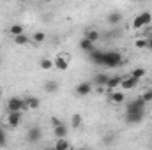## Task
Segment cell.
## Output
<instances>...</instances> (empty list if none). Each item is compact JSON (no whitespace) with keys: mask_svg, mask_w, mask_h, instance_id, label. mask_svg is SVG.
Instances as JSON below:
<instances>
[{"mask_svg":"<svg viewBox=\"0 0 152 150\" xmlns=\"http://www.w3.org/2000/svg\"><path fill=\"white\" fill-rule=\"evenodd\" d=\"M122 79H124L122 76H110V81H108L106 88H110L112 92H113V90H117V88L122 85Z\"/></svg>","mask_w":152,"mask_h":150,"instance_id":"obj_14","label":"cell"},{"mask_svg":"<svg viewBox=\"0 0 152 150\" xmlns=\"http://www.w3.org/2000/svg\"><path fill=\"white\" fill-rule=\"evenodd\" d=\"M152 25V12L149 11H143L140 14L134 16L133 20V28H149Z\"/></svg>","mask_w":152,"mask_h":150,"instance_id":"obj_2","label":"cell"},{"mask_svg":"<svg viewBox=\"0 0 152 150\" xmlns=\"http://www.w3.org/2000/svg\"><path fill=\"white\" fill-rule=\"evenodd\" d=\"M7 145V134H5V129L0 127V149Z\"/></svg>","mask_w":152,"mask_h":150,"instance_id":"obj_30","label":"cell"},{"mask_svg":"<svg viewBox=\"0 0 152 150\" xmlns=\"http://www.w3.org/2000/svg\"><path fill=\"white\" fill-rule=\"evenodd\" d=\"M39 67H41L42 71H51V69H55V67H53V60H51V58H41Z\"/></svg>","mask_w":152,"mask_h":150,"instance_id":"obj_19","label":"cell"},{"mask_svg":"<svg viewBox=\"0 0 152 150\" xmlns=\"http://www.w3.org/2000/svg\"><path fill=\"white\" fill-rule=\"evenodd\" d=\"M53 124H55V129H53V133H55V138L57 140H62V138H67V127L62 124V122H58L57 118H53Z\"/></svg>","mask_w":152,"mask_h":150,"instance_id":"obj_8","label":"cell"},{"mask_svg":"<svg viewBox=\"0 0 152 150\" xmlns=\"http://www.w3.org/2000/svg\"><path fill=\"white\" fill-rule=\"evenodd\" d=\"M99 37H101V34H99L96 28H90V30H87V32H85V39H87V41H90L92 44H94V42H97Z\"/></svg>","mask_w":152,"mask_h":150,"instance_id":"obj_18","label":"cell"},{"mask_svg":"<svg viewBox=\"0 0 152 150\" xmlns=\"http://www.w3.org/2000/svg\"><path fill=\"white\" fill-rule=\"evenodd\" d=\"M145 74H147V71H145L143 67H136V69H133V73H131V78H134V79H138V81H140V79H142V78H143Z\"/></svg>","mask_w":152,"mask_h":150,"instance_id":"obj_24","label":"cell"},{"mask_svg":"<svg viewBox=\"0 0 152 150\" xmlns=\"http://www.w3.org/2000/svg\"><path fill=\"white\" fill-rule=\"evenodd\" d=\"M88 58H90L94 64L101 66V62H103V51H101V50H92V51L88 53Z\"/></svg>","mask_w":152,"mask_h":150,"instance_id":"obj_16","label":"cell"},{"mask_svg":"<svg viewBox=\"0 0 152 150\" xmlns=\"http://www.w3.org/2000/svg\"><path fill=\"white\" fill-rule=\"evenodd\" d=\"M120 64H122V55L118 51H103V62H101V66L113 69V67H118Z\"/></svg>","mask_w":152,"mask_h":150,"instance_id":"obj_1","label":"cell"},{"mask_svg":"<svg viewBox=\"0 0 152 150\" xmlns=\"http://www.w3.org/2000/svg\"><path fill=\"white\" fill-rule=\"evenodd\" d=\"M23 110H27V103H25V99L23 97H11L9 101H7V111L9 113H14V111H23Z\"/></svg>","mask_w":152,"mask_h":150,"instance_id":"obj_3","label":"cell"},{"mask_svg":"<svg viewBox=\"0 0 152 150\" xmlns=\"http://www.w3.org/2000/svg\"><path fill=\"white\" fill-rule=\"evenodd\" d=\"M78 150H90V149H87V147H83V149H78Z\"/></svg>","mask_w":152,"mask_h":150,"instance_id":"obj_34","label":"cell"},{"mask_svg":"<svg viewBox=\"0 0 152 150\" xmlns=\"http://www.w3.org/2000/svg\"><path fill=\"white\" fill-rule=\"evenodd\" d=\"M53 149L55 150H73V145H71V141L67 138H62V140H57L55 141Z\"/></svg>","mask_w":152,"mask_h":150,"instance_id":"obj_13","label":"cell"},{"mask_svg":"<svg viewBox=\"0 0 152 150\" xmlns=\"http://www.w3.org/2000/svg\"><path fill=\"white\" fill-rule=\"evenodd\" d=\"M110 103H113V104H122L124 101H126V94L122 92V90H113V92H110Z\"/></svg>","mask_w":152,"mask_h":150,"instance_id":"obj_11","label":"cell"},{"mask_svg":"<svg viewBox=\"0 0 152 150\" xmlns=\"http://www.w3.org/2000/svg\"><path fill=\"white\" fill-rule=\"evenodd\" d=\"M69 60H71V57L67 53H58L53 58V67L57 71H67L69 69Z\"/></svg>","mask_w":152,"mask_h":150,"instance_id":"obj_4","label":"cell"},{"mask_svg":"<svg viewBox=\"0 0 152 150\" xmlns=\"http://www.w3.org/2000/svg\"><path fill=\"white\" fill-rule=\"evenodd\" d=\"M108 81H110V76L106 74V73H97V74L94 76V79H92V85L103 88V87L108 85Z\"/></svg>","mask_w":152,"mask_h":150,"instance_id":"obj_10","label":"cell"},{"mask_svg":"<svg viewBox=\"0 0 152 150\" xmlns=\"http://www.w3.org/2000/svg\"><path fill=\"white\" fill-rule=\"evenodd\" d=\"M115 138H117V134H115V133H110V134H106V136L103 138V141H104V145H113Z\"/></svg>","mask_w":152,"mask_h":150,"instance_id":"obj_29","label":"cell"},{"mask_svg":"<svg viewBox=\"0 0 152 150\" xmlns=\"http://www.w3.org/2000/svg\"><path fill=\"white\" fill-rule=\"evenodd\" d=\"M127 108H131V110H145V108H147V103H145L142 97H138V99H133V101L127 104Z\"/></svg>","mask_w":152,"mask_h":150,"instance_id":"obj_15","label":"cell"},{"mask_svg":"<svg viewBox=\"0 0 152 150\" xmlns=\"http://www.w3.org/2000/svg\"><path fill=\"white\" fill-rule=\"evenodd\" d=\"M41 140H42V129L39 125H32L27 131V141L28 143H39Z\"/></svg>","mask_w":152,"mask_h":150,"instance_id":"obj_6","label":"cell"},{"mask_svg":"<svg viewBox=\"0 0 152 150\" xmlns=\"http://www.w3.org/2000/svg\"><path fill=\"white\" fill-rule=\"evenodd\" d=\"M122 21V14L120 12H110L108 14V23L110 25H118Z\"/></svg>","mask_w":152,"mask_h":150,"instance_id":"obj_21","label":"cell"},{"mask_svg":"<svg viewBox=\"0 0 152 150\" xmlns=\"http://www.w3.org/2000/svg\"><path fill=\"white\" fill-rule=\"evenodd\" d=\"M80 48H81L83 51H87V53H90L92 50H96V48H94V44H92L90 41H87L85 37H83L81 41H80Z\"/></svg>","mask_w":152,"mask_h":150,"instance_id":"obj_22","label":"cell"},{"mask_svg":"<svg viewBox=\"0 0 152 150\" xmlns=\"http://www.w3.org/2000/svg\"><path fill=\"white\" fill-rule=\"evenodd\" d=\"M9 32H11L14 37H18V36H23V34H25V28H23L21 25H18V23H16V25H12V27L9 28Z\"/></svg>","mask_w":152,"mask_h":150,"instance_id":"obj_23","label":"cell"},{"mask_svg":"<svg viewBox=\"0 0 152 150\" xmlns=\"http://www.w3.org/2000/svg\"><path fill=\"white\" fill-rule=\"evenodd\" d=\"M44 90H46L48 94H53V92H57V90H58V83H57L55 79H50V81H46V83H44Z\"/></svg>","mask_w":152,"mask_h":150,"instance_id":"obj_20","label":"cell"},{"mask_svg":"<svg viewBox=\"0 0 152 150\" xmlns=\"http://www.w3.org/2000/svg\"><path fill=\"white\" fill-rule=\"evenodd\" d=\"M44 39H46V34H44V32H36L34 37H32V41H34L36 44H41V42H44Z\"/></svg>","mask_w":152,"mask_h":150,"instance_id":"obj_28","label":"cell"},{"mask_svg":"<svg viewBox=\"0 0 152 150\" xmlns=\"http://www.w3.org/2000/svg\"><path fill=\"white\" fill-rule=\"evenodd\" d=\"M138 85V79H134V78H124L122 79V85H120V88H122V92H126V90H133L134 87Z\"/></svg>","mask_w":152,"mask_h":150,"instance_id":"obj_12","label":"cell"},{"mask_svg":"<svg viewBox=\"0 0 152 150\" xmlns=\"http://www.w3.org/2000/svg\"><path fill=\"white\" fill-rule=\"evenodd\" d=\"M71 127H75V129L81 127V115H80V113H75V115L71 117Z\"/></svg>","mask_w":152,"mask_h":150,"instance_id":"obj_25","label":"cell"},{"mask_svg":"<svg viewBox=\"0 0 152 150\" xmlns=\"http://www.w3.org/2000/svg\"><path fill=\"white\" fill-rule=\"evenodd\" d=\"M92 92V83L90 81H81L80 85H76V95L80 97H85Z\"/></svg>","mask_w":152,"mask_h":150,"instance_id":"obj_9","label":"cell"},{"mask_svg":"<svg viewBox=\"0 0 152 150\" xmlns=\"http://www.w3.org/2000/svg\"><path fill=\"white\" fill-rule=\"evenodd\" d=\"M147 50H151V51H152V37L147 39Z\"/></svg>","mask_w":152,"mask_h":150,"instance_id":"obj_32","label":"cell"},{"mask_svg":"<svg viewBox=\"0 0 152 150\" xmlns=\"http://www.w3.org/2000/svg\"><path fill=\"white\" fill-rule=\"evenodd\" d=\"M25 103H27V110H37L39 106H41V101H39V97H34V95H30V97H25Z\"/></svg>","mask_w":152,"mask_h":150,"instance_id":"obj_17","label":"cell"},{"mask_svg":"<svg viewBox=\"0 0 152 150\" xmlns=\"http://www.w3.org/2000/svg\"><path fill=\"white\" fill-rule=\"evenodd\" d=\"M14 42H16V44H20V46H25V44H28V42H30V39L23 34V36H18V37H14Z\"/></svg>","mask_w":152,"mask_h":150,"instance_id":"obj_27","label":"cell"},{"mask_svg":"<svg viewBox=\"0 0 152 150\" xmlns=\"http://www.w3.org/2000/svg\"><path fill=\"white\" fill-rule=\"evenodd\" d=\"M147 39L149 37L136 39V41H134V48H138V50H147Z\"/></svg>","mask_w":152,"mask_h":150,"instance_id":"obj_26","label":"cell"},{"mask_svg":"<svg viewBox=\"0 0 152 150\" xmlns=\"http://www.w3.org/2000/svg\"><path fill=\"white\" fill-rule=\"evenodd\" d=\"M142 99H143L145 103H151V101H152V90H147V92L142 95Z\"/></svg>","mask_w":152,"mask_h":150,"instance_id":"obj_31","label":"cell"},{"mask_svg":"<svg viewBox=\"0 0 152 150\" xmlns=\"http://www.w3.org/2000/svg\"><path fill=\"white\" fill-rule=\"evenodd\" d=\"M21 120H23V115H21V111L7 113V117H5V124H7L9 127H18V125L21 124Z\"/></svg>","mask_w":152,"mask_h":150,"instance_id":"obj_7","label":"cell"},{"mask_svg":"<svg viewBox=\"0 0 152 150\" xmlns=\"http://www.w3.org/2000/svg\"><path fill=\"white\" fill-rule=\"evenodd\" d=\"M44 150H55V149L53 147H48V149H44Z\"/></svg>","mask_w":152,"mask_h":150,"instance_id":"obj_33","label":"cell"},{"mask_svg":"<svg viewBox=\"0 0 152 150\" xmlns=\"http://www.w3.org/2000/svg\"><path fill=\"white\" fill-rule=\"evenodd\" d=\"M145 117V110H131L127 108L126 111V122L127 124H140Z\"/></svg>","mask_w":152,"mask_h":150,"instance_id":"obj_5","label":"cell"}]
</instances>
